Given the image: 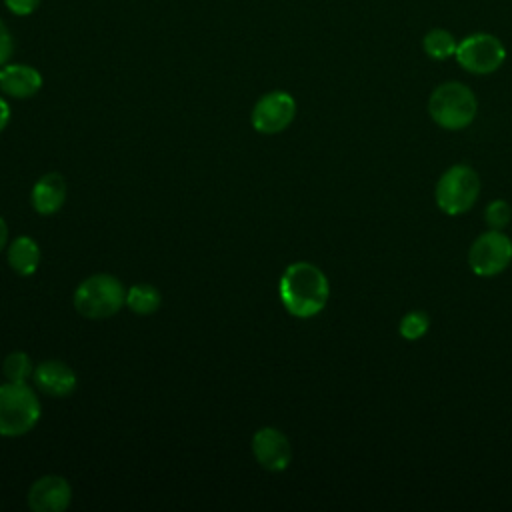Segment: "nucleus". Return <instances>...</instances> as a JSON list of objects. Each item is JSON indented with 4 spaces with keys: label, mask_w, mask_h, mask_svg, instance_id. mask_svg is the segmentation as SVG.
I'll return each mask as SVG.
<instances>
[{
    "label": "nucleus",
    "mask_w": 512,
    "mask_h": 512,
    "mask_svg": "<svg viewBox=\"0 0 512 512\" xmlns=\"http://www.w3.org/2000/svg\"><path fill=\"white\" fill-rule=\"evenodd\" d=\"M278 294L288 314L296 318H312L324 310L330 296V284L316 264L294 262L282 272Z\"/></svg>",
    "instance_id": "f257e3e1"
},
{
    "label": "nucleus",
    "mask_w": 512,
    "mask_h": 512,
    "mask_svg": "<svg viewBox=\"0 0 512 512\" xmlns=\"http://www.w3.org/2000/svg\"><path fill=\"white\" fill-rule=\"evenodd\" d=\"M428 114L432 122L444 130H464L476 120L478 98L466 84L448 80L432 90Z\"/></svg>",
    "instance_id": "f03ea898"
},
{
    "label": "nucleus",
    "mask_w": 512,
    "mask_h": 512,
    "mask_svg": "<svg viewBox=\"0 0 512 512\" xmlns=\"http://www.w3.org/2000/svg\"><path fill=\"white\" fill-rule=\"evenodd\" d=\"M74 308L88 320L110 318L126 306V288L112 274H92L74 290Z\"/></svg>",
    "instance_id": "7ed1b4c3"
},
{
    "label": "nucleus",
    "mask_w": 512,
    "mask_h": 512,
    "mask_svg": "<svg viewBox=\"0 0 512 512\" xmlns=\"http://www.w3.org/2000/svg\"><path fill=\"white\" fill-rule=\"evenodd\" d=\"M40 414V400L26 382L0 384V436H24L38 424Z\"/></svg>",
    "instance_id": "20e7f679"
},
{
    "label": "nucleus",
    "mask_w": 512,
    "mask_h": 512,
    "mask_svg": "<svg viewBox=\"0 0 512 512\" xmlns=\"http://www.w3.org/2000/svg\"><path fill=\"white\" fill-rule=\"evenodd\" d=\"M480 176L468 164H454L442 172L434 188V200L440 212L448 216L466 214L480 196Z\"/></svg>",
    "instance_id": "39448f33"
},
{
    "label": "nucleus",
    "mask_w": 512,
    "mask_h": 512,
    "mask_svg": "<svg viewBox=\"0 0 512 512\" xmlns=\"http://www.w3.org/2000/svg\"><path fill=\"white\" fill-rule=\"evenodd\" d=\"M456 62L470 74L488 76L496 72L506 60V48L494 34L474 32L458 42Z\"/></svg>",
    "instance_id": "423d86ee"
},
{
    "label": "nucleus",
    "mask_w": 512,
    "mask_h": 512,
    "mask_svg": "<svg viewBox=\"0 0 512 512\" xmlns=\"http://www.w3.org/2000/svg\"><path fill=\"white\" fill-rule=\"evenodd\" d=\"M512 264V240L502 230H486L468 248V266L480 278L502 274Z\"/></svg>",
    "instance_id": "0eeeda50"
},
{
    "label": "nucleus",
    "mask_w": 512,
    "mask_h": 512,
    "mask_svg": "<svg viewBox=\"0 0 512 512\" xmlns=\"http://www.w3.org/2000/svg\"><path fill=\"white\" fill-rule=\"evenodd\" d=\"M296 118V100L284 90H272L260 96L252 108L250 122L260 134H280Z\"/></svg>",
    "instance_id": "6e6552de"
},
{
    "label": "nucleus",
    "mask_w": 512,
    "mask_h": 512,
    "mask_svg": "<svg viewBox=\"0 0 512 512\" xmlns=\"http://www.w3.org/2000/svg\"><path fill=\"white\" fill-rule=\"evenodd\" d=\"M252 454L256 462L270 472H282L292 462V446L286 434L274 426L256 430L252 438Z\"/></svg>",
    "instance_id": "1a4fd4ad"
},
{
    "label": "nucleus",
    "mask_w": 512,
    "mask_h": 512,
    "mask_svg": "<svg viewBox=\"0 0 512 512\" xmlns=\"http://www.w3.org/2000/svg\"><path fill=\"white\" fill-rule=\"evenodd\" d=\"M72 500V488L58 474L40 476L28 490V506L34 512H62Z\"/></svg>",
    "instance_id": "9d476101"
},
{
    "label": "nucleus",
    "mask_w": 512,
    "mask_h": 512,
    "mask_svg": "<svg viewBox=\"0 0 512 512\" xmlns=\"http://www.w3.org/2000/svg\"><path fill=\"white\" fill-rule=\"evenodd\" d=\"M42 82H44L42 74L30 64L6 62L0 68V92L4 96L16 98V100L32 98L40 92Z\"/></svg>",
    "instance_id": "9b49d317"
},
{
    "label": "nucleus",
    "mask_w": 512,
    "mask_h": 512,
    "mask_svg": "<svg viewBox=\"0 0 512 512\" xmlns=\"http://www.w3.org/2000/svg\"><path fill=\"white\" fill-rule=\"evenodd\" d=\"M34 384L40 392L54 398H64L74 392L76 388V374L74 370L62 360H44L34 366Z\"/></svg>",
    "instance_id": "f8f14e48"
},
{
    "label": "nucleus",
    "mask_w": 512,
    "mask_h": 512,
    "mask_svg": "<svg viewBox=\"0 0 512 512\" xmlns=\"http://www.w3.org/2000/svg\"><path fill=\"white\" fill-rule=\"evenodd\" d=\"M66 200V182L58 172H48L36 180L30 192L32 208L42 214L50 216L56 214Z\"/></svg>",
    "instance_id": "ddd939ff"
},
{
    "label": "nucleus",
    "mask_w": 512,
    "mask_h": 512,
    "mask_svg": "<svg viewBox=\"0 0 512 512\" xmlns=\"http://www.w3.org/2000/svg\"><path fill=\"white\" fill-rule=\"evenodd\" d=\"M6 258L16 274L32 276L40 264V246L30 236H18L8 244Z\"/></svg>",
    "instance_id": "4468645a"
},
{
    "label": "nucleus",
    "mask_w": 512,
    "mask_h": 512,
    "mask_svg": "<svg viewBox=\"0 0 512 512\" xmlns=\"http://www.w3.org/2000/svg\"><path fill=\"white\" fill-rule=\"evenodd\" d=\"M162 304V296L152 284H134L126 290V306L140 316L154 314Z\"/></svg>",
    "instance_id": "2eb2a0df"
},
{
    "label": "nucleus",
    "mask_w": 512,
    "mask_h": 512,
    "mask_svg": "<svg viewBox=\"0 0 512 512\" xmlns=\"http://www.w3.org/2000/svg\"><path fill=\"white\" fill-rule=\"evenodd\" d=\"M458 40L444 28H432L422 38V50L432 60H448L456 54Z\"/></svg>",
    "instance_id": "dca6fc26"
},
{
    "label": "nucleus",
    "mask_w": 512,
    "mask_h": 512,
    "mask_svg": "<svg viewBox=\"0 0 512 512\" xmlns=\"http://www.w3.org/2000/svg\"><path fill=\"white\" fill-rule=\"evenodd\" d=\"M2 374L8 382H26L34 374V364L26 352H10L2 362Z\"/></svg>",
    "instance_id": "f3484780"
},
{
    "label": "nucleus",
    "mask_w": 512,
    "mask_h": 512,
    "mask_svg": "<svg viewBox=\"0 0 512 512\" xmlns=\"http://www.w3.org/2000/svg\"><path fill=\"white\" fill-rule=\"evenodd\" d=\"M430 328V316L424 310H410L408 314L402 316L398 324V332L404 340L414 342L420 340Z\"/></svg>",
    "instance_id": "a211bd4d"
},
{
    "label": "nucleus",
    "mask_w": 512,
    "mask_h": 512,
    "mask_svg": "<svg viewBox=\"0 0 512 512\" xmlns=\"http://www.w3.org/2000/svg\"><path fill=\"white\" fill-rule=\"evenodd\" d=\"M512 220V206L506 200H492L484 210V222L492 230H504Z\"/></svg>",
    "instance_id": "6ab92c4d"
},
{
    "label": "nucleus",
    "mask_w": 512,
    "mask_h": 512,
    "mask_svg": "<svg viewBox=\"0 0 512 512\" xmlns=\"http://www.w3.org/2000/svg\"><path fill=\"white\" fill-rule=\"evenodd\" d=\"M42 0H2L6 10L14 16H30L38 10Z\"/></svg>",
    "instance_id": "aec40b11"
},
{
    "label": "nucleus",
    "mask_w": 512,
    "mask_h": 512,
    "mask_svg": "<svg viewBox=\"0 0 512 512\" xmlns=\"http://www.w3.org/2000/svg\"><path fill=\"white\" fill-rule=\"evenodd\" d=\"M14 54V38L4 20L0 18V68L12 58Z\"/></svg>",
    "instance_id": "412c9836"
},
{
    "label": "nucleus",
    "mask_w": 512,
    "mask_h": 512,
    "mask_svg": "<svg viewBox=\"0 0 512 512\" xmlns=\"http://www.w3.org/2000/svg\"><path fill=\"white\" fill-rule=\"evenodd\" d=\"M8 122H10V106H8V102L0 96V132L8 126Z\"/></svg>",
    "instance_id": "4be33fe9"
},
{
    "label": "nucleus",
    "mask_w": 512,
    "mask_h": 512,
    "mask_svg": "<svg viewBox=\"0 0 512 512\" xmlns=\"http://www.w3.org/2000/svg\"><path fill=\"white\" fill-rule=\"evenodd\" d=\"M6 244H8V226H6L4 218L0 216V252L4 250Z\"/></svg>",
    "instance_id": "5701e85b"
}]
</instances>
